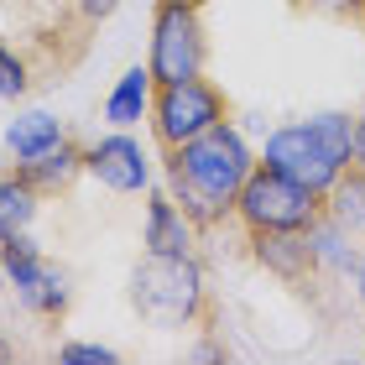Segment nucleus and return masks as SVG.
Returning <instances> with one entry per match:
<instances>
[{
  "label": "nucleus",
  "mask_w": 365,
  "mask_h": 365,
  "mask_svg": "<svg viewBox=\"0 0 365 365\" xmlns=\"http://www.w3.org/2000/svg\"><path fill=\"white\" fill-rule=\"evenodd\" d=\"M344 21H355V26H365V0H344Z\"/></svg>",
  "instance_id": "obj_20"
},
{
  "label": "nucleus",
  "mask_w": 365,
  "mask_h": 365,
  "mask_svg": "<svg viewBox=\"0 0 365 365\" xmlns=\"http://www.w3.org/2000/svg\"><path fill=\"white\" fill-rule=\"evenodd\" d=\"M245 245H251L256 267H267L277 282H287L297 292H308L319 282V251H313L308 230H251Z\"/></svg>",
  "instance_id": "obj_8"
},
{
  "label": "nucleus",
  "mask_w": 365,
  "mask_h": 365,
  "mask_svg": "<svg viewBox=\"0 0 365 365\" xmlns=\"http://www.w3.org/2000/svg\"><path fill=\"white\" fill-rule=\"evenodd\" d=\"M193 235H198V225L178 209V198L168 188H157L146 198V235H141L146 251H193Z\"/></svg>",
  "instance_id": "obj_11"
},
{
  "label": "nucleus",
  "mask_w": 365,
  "mask_h": 365,
  "mask_svg": "<svg viewBox=\"0 0 365 365\" xmlns=\"http://www.w3.org/2000/svg\"><path fill=\"white\" fill-rule=\"evenodd\" d=\"M16 173H21V178H26L42 198L68 193V182L84 173V146H78L73 136H63L53 152H42V157H31V162H16Z\"/></svg>",
  "instance_id": "obj_10"
},
{
  "label": "nucleus",
  "mask_w": 365,
  "mask_h": 365,
  "mask_svg": "<svg viewBox=\"0 0 365 365\" xmlns=\"http://www.w3.org/2000/svg\"><path fill=\"white\" fill-rule=\"evenodd\" d=\"M324 214L344 230V235H355V240L365 245V168H360V162H350V168L329 182Z\"/></svg>",
  "instance_id": "obj_12"
},
{
  "label": "nucleus",
  "mask_w": 365,
  "mask_h": 365,
  "mask_svg": "<svg viewBox=\"0 0 365 365\" xmlns=\"http://www.w3.org/2000/svg\"><path fill=\"white\" fill-rule=\"evenodd\" d=\"M152 68L146 63H136V68H125L120 78H115V89H110V99H105V115L120 130H130L136 120H146V110H152Z\"/></svg>",
  "instance_id": "obj_13"
},
{
  "label": "nucleus",
  "mask_w": 365,
  "mask_h": 365,
  "mask_svg": "<svg viewBox=\"0 0 365 365\" xmlns=\"http://www.w3.org/2000/svg\"><path fill=\"white\" fill-rule=\"evenodd\" d=\"M261 162L329 193V182L355 162V115H319V120H303V125H282L267 141Z\"/></svg>",
  "instance_id": "obj_3"
},
{
  "label": "nucleus",
  "mask_w": 365,
  "mask_h": 365,
  "mask_svg": "<svg viewBox=\"0 0 365 365\" xmlns=\"http://www.w3.org/2000/svg\"><path fill=\"white\" fill-rule=\"evenodd\" d=\"M355 297H360V308H365V251H360V261H355Z\"/></svg>",
  "instance_id": "obj_21"
},
{
  "label": "nucleus",
  "mask_w": 365,
  "mask_h": 365,
  "mask_svg": "<svg viewBox=\"0 0 365 365\" xmlns=\"http://www.w3.org/2000/svg\"><path fill=\"white\" fill-rule=\"evenodd\" d=\"M251 168H256V157H251L245 136L230 120L162 152L168 193L178 198V209L188 214L198 230H214V225H225L230 214H235V193H240V182L251 178Z\"/></svg>",
  "instance_id": "obj_1"
},
{
  "label": "nucleus",
  "mask_w": 365,
  "mask_h": 365,
  "mask_svg": "<svg viewBox=\"0 0 365 365\" xmlns=\"http://www.w3.org/2000/svg\"><path fill=\"white\" fill-rule=\"evenodd\" d=\"M115 6H120V0H68V6H63V26H68L73 37H84V42H89V31L105 21Z\"/></svg>",
  "instance_id": "obj_16"
},
{
  "label": "nucleus",
  "mask_w": 365,
  "mask_h": 365,
  "mask_svg": "<svg viewBox=\"0 0 365 365\" xmlns=\"http://www.w3.org/2000/svg\"><path fill=\"white\" fill-rule=\"evenodd\" d=\"M146 120H152L157 146L168 152V146H182V141L204 136V130H214V125H225L230 120V99L204 73L173 78V84H157L152 89V110H146Z\"/></svg>",
  "instance_id": "obj_5"
},
{
  "label": "nucleus",
  "mask_w": 365,
  "mask_h": 365,
  "mask_svg": "<svg viewBox=\"0 0 365 365\" xmlns=\"http://www.w3.org/2000/svg\"><path fill=\"white\" fill-rule=\"evenodd\" d=\"M188 6H204V0H188Z\"/></svg>",
  "instance_id": "obj_23"
},
{
  "label": "nucleus",
  "mask_w": 365,
  "mask_h": 365,
  "mask_svg": "<svg viewBox=\"0 0 365 365\" xmlns=\"http://www.w3.org/2000/svg\"><path fill=\"white\" fill-rule=\"evenodd\" d=\"M209 63V31H204V6L188 0H157L152 6V84H173V78H193Z\"/></svg>",
  "instance_id": "obj_6"
},
{
  "label": "nucleus",
  "mask_w": 365,
  "mask_h": 365,
  "mask_svg": "<svg viewBox=\"0 0 365 365\" xmlns=\"http://www.w3.org/2000/svg\"><path fill=\"white\" fill-rule=\"evenodd\" d=\"M63 360H68V365H110L120 355L105 350V344H63Z\"/></svg>",
  "instance_id": "obj_18"
},
{
  "label": "nucleus",
  "mask_w": 365,
  "mask_h": 365,
  "mask_svg": "<svg viewBox=\"0 0 365 365\" xmlns=\"http://www.w3.org/2000/svg\"><path fill=\"white\" fill-rule=\"evenodd\" d=\"M84 173H94L105 188L115 193H141L152 188V157L141 152V141H130L125 130H115V136L84 146Z\"/></svg>",
  "instance_id": "obj_9"
},
{
  "label": "nucleus",
  "mask_w": 365,
  "mask_h": 365,
  "mask_svg": "<svg viewBox=\"0 0 365 365\" xmlns=\"http://www.w3.org/2000/svg\"><path fill=\"white\" fill-rule=\"evenodd\" d=\"M11 355H16V350H11V344H6V339H0V365H6Z\"/></svg>",
  "instance_id": "obj_22"
},
{
  "label": "nucleus",
  "mask_w": 365,
  "mask_h": 365,
  "mask_svg": "<svg viewBox=\"0 0 365 365\" xmlns=\"http://www.w3.org/2000/svg\"><path fill=\"white\" fill-rule=\"evenodd\" d=\"M42 204V193L31 188V182L21 173H0V240H11V235H26V225H31V214H37Z\"/></svg>",
  "instance_id": "obj_14"
},
{
  "label": "nucleus",
  "mask_w": 365,
  "mask_h": 365,
  "mask_svg": "<svg viewBox=\"0 0 365 365\" xmlns=\"http://www.w3.org/2000/svg\"><path fill=\"white\" fill-rule=\"evenodd\" d=\"M31 89V68H26V58L16 53V47L0 42V99H21Z\"/></svg>",
  "instance_id": "obj_17"
},
{
  "label": "nucleus",
  "mask_w": 365,
  "mask_h": 365,
  "mask_svg": "<svg viewBox=\"0 0 365 365\" xmlns=\"http://www.w3.org/2000/svg\"><path fill=\"white\" fill-rule=\"evenodd\" d=\"M0 272L16 282V292H21V303L31 313H42V319H63V313H68V277H63L26 235L0 240Z\"/></svg>",
  "instance_id": "obj_7"
},
{
  "label": "nucleus",
  "mask_w": 365,
  "mask_h": 365,
  "mask_svg": "<svg viewBox=\"0 0 365 365\" xmlns=\"http://www.w3.org/2000/svg\"><path fill=\"white\" fill-rule=\"evenodd\" d=\"M136 308L168 329H204V334L220 319V303L204 287L193 251H146L136 267Z\"/></svg>",
  "instance_id": "obj_2"
},
{
  "label": "nucleus",
  "mask_w": 365,
  "mask_h": 365,
  "mask_svg": "<svg viewBox=\"0 0 365 365\" xmlns=\"http://www.w3.org/2000/svg\"><path fill=\"white\" fill-rule=\"evenodd\" d=\"M355 162L365 168V110L355 115Z\"/></svg>",
  "instance_id": "obj_19"
},
{
  "label": "nucleus",
  "mask_w": 365,
  "mask_h": 365,
  "mask_svg": "<svg viewBox=\"0 0 365 365\" xmlns=\"http://www.w3.org/2000/svg\"><path fill=\"white\" fill-rule=\"evenodd\" d=\"M68 136L53 115H42V110H31V115H21V120H11V130H6V146L16 152V162H31V157H42V152H53V146Z\"/></svg>",
  "instance_id": "obj_15"
},
{
  "label": "nucleus",
  "mask_w": 365,
  "mask_h": 365,
  "mask_svg": "<svg viewBox=\"0 0 365 365\" xmlns=\"http://www.w3.org/2000/svg\"><path fill=\"white\" fill-rule=\"evenodd\" d=\"M235 220L245 225V235L251 230H313L324 220V193L277 173L272 162H256L235 193Z\"/></svg>",
  "instance_id": "obj_4"
}]
</instances>
